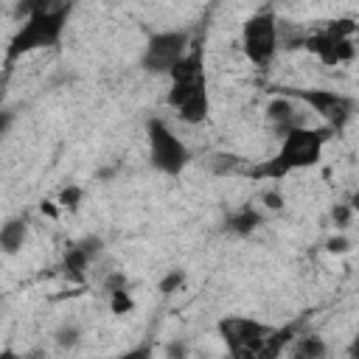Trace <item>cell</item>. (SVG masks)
<instances>
[{"label":"cell","instance_id":"obj_1","mask_svg":"<svg viewBox=\"0 0 359 359\" xmlns=\"http://www.w3.org/2000/svg\"><path fill=\"white\" fill-rule=\"evenodd\" d=\"M20 11H25V25L17 31V36L11 39L8 48V59L28 53L34 48H48L56 45L70 11L67 0H22Z\"/></svg>","mask_w":359,"mask_h":359},{"label":"cell","instance_id":"obj_2","mask_svg":"<svg viewBox=\"0 0 359 359\" xmlns=\"http://www.w3.org/2000/svg\"><path fill=\"white\" fill-rule=\"evenodd\" d=\"M168 104L188 123L205 121V115H208V84H205V67H202V48L188 50L174 65Z\"/></svg>","mask_w":359,"mask_h":359},{"label":"cell","instance_id":"obj_3","mask_svg":"<svg viewBox=\"0 0 359 359\" xmlns=\"http://www.w3.org/2000/svg\"><path fill=\"white\" fill-rule=\"evenodd\" d=\"M328 140V129H306V126H294L283 135V143L278 149L275 157H269L266 163L255 165L250 174L258 180H280L289 171L297 168H309L320 160V151Z\"/></svg>","mask_w":359,"mask_h":359},{"label":"cell","instance_id":"obj_4","mask_svg":"<svg viewBox=\"0 0 359 359\" xmlns=\"http://www.w3.org/2000/svg\"><path fill=\"white\" fill-rule=\"evenodd\" d=\"M219 334L233 356L247 359V356H264L272 328H266L255 320H247V317H227L219 323Z\"/></svg>","mask_w":359,"mask_h":359},{"label":"cell","instance_id":"obj_5","mask_svg":"<svg viewBox=\"0 0 359 359\" xmlns=\"http://www.w3.org/2000/svg\"><path fill=\"white\" fill-rule=\"evenodd\" d=\"M149 151H151L154 168H160L163 174H180L185 168V163H188L185 143L160 118L149 121Z\"/></svg>","mask_w":359,"mask_h":359},{"label":"cell","instance_id":"obj_6","mask_svg":"<svg viewBox=\"0 0 359 359\" xmlns=\"http://www.w3.org/2000/svg\"><path fill=\"white\" fill-rule=\"evenodd\" d=\"M353 31H356V25L351 20H334L325 31L309 36L306 48L311 53H317L320 62H325V65H342V62L353 59V45H351Z\"/></svg>","mask_w":359,"mask_h":359},{"label":"cell","instance_id":"obj_7","mask_svg":"<svg viewBox=\"0 0 359 359\" xmlns=\"http://www.w3.org/2000/svg\"><path fill=\"white\" fill-rule=\"evenodd\" d=\"M241 45L250 62L255 65H266L275 50H278V25L272 14H255L244 22L241 31Z\"/></svg>","mask_w":359,"mask_h":359},{"label":"cell","instance_id":"obj_8","mask_svg":"<svg viewBox=\"0 0 359 359\" xmlns=\"http://www.w3.org/2000/svg\"><path fill=\"white\" fill-rule=\"evenodd\" d=\"M188 53V34L185 31H163L154 34L143 50V67L149 73H171L174 65Z\"/></svg>","mask_w":359,"mask_h":359},{"label":"cell","instance_id":"obj_9","mask_svg":"<svg viewBox=\"0 0 359 359\" xmlns=\"http://www.w3.org/2000/svg\"><path fill=\"white\" fill-rule=\"evenodd\" d=\"M294 95L300 101H306L320 118H325L331 129H342L351 118V109H353L351 98H345L334 90H294Z\"/></svg>","mask_w":359,"mask_h":359},{"label":"cell","instance_id":"obj_10","mask_svg":"<svg viewBox=\"0 0 359 359\" xmlns=\"http://www.w3.org/2000/svg\"><path fill=\"white\" fill-rule=\"evenodd\" d=\"M98 238H84L81 244H73L70 250H67V255H65V275L67 278H73V280H84V269H87V264H90V258L98 252Z\"/></svg>","mask_w":359,"mask_h":359},{"label":"cell","instance_id":"obj_11","mask_svg":"<svg viewBox=\"0 0 359 359\" xmlns=\"http://www.w3.org/2000/svg\"><path fill=\"white\" fill-rule=\"evenodd\" d=\"M266 118L275 123V129H278L280 135H286L289 129H294V126H297V121H294V109H292V101H286V98H275V101L266 107Z\"/></svg>","mask_w":359,"mask_h":359},{"label":"cell","instance_id":"obj_12","mask_svg":"<svg viewBox=\"0 0 359 359\" xmlns=\"http://www.w3.org/2000/svg\"><path fill=\"white\" fill-rule=\"evenodd\" d=\"M258 224H261V216H258L252 208H241L238 213H233V216L227 219V227H230L233 233H238V236L252 233Z\"/></svg>","mask_w":359,"mask_h":359},{"label":"cell","instance_id":"obj_13","mask_svg":"<svg viewBox=\"0 0 359 359\" xmlns=\"http://www.w3.org/2000/svg\"><path fill=\"white\" fill-rule=\"evenodd\" d=\"M22 238H25V224L22 222H6L3 224V230H0V244H3V250L11 255V252H17L20 247H22Z\"/></svg>","mask_w":359,"mask_h":359},{"label":"cell","instance_id":"obj_14","mask_svg":"<svg viewBox=\"0 0 359 359\" xmlns=\"http://www.w3.org/2000/svg\"><path fill=\"white\" fill-rule=\"evenodd\" d=\"M294 353L303 356V359H314V356H323V353H325V345L320 342V337H303V339L297 342Z\"/></svg>","mask_w":359,"mask_h":359},{"label":"cell","instance_id":"obj_15","mask_svg":"<svg viewBox=\"0 0 359 359\" xmlns=\"http://www.w3.org/2000/svg\"><path fill=\"white\" fill-rule=\"evenodd\" d=\"M112 294V311L115 314H126L135 303H132V297L126 294V289H115V292H109Z\"/></svg>","mask_w":359,"mask_h":359},{"label":"cell","instance_id":"obj_16","mask_svg":"<svg viewBox=\"0 0 359 359\" xmlns=\"http://www.w3.org/2000/svg\"><path fill=\"white\" fill-rule=\"evenodd\" d=\"M79 199H81V188H79V185H67V188L59 194V205H65V208H70V210L79 208Z\"/></svg>","mask_w":359,"mask_h":359},{"label":"cell","instance_id":"obj_17","mask_svg":"<svg viewBox=\"0 0 359 359\" xmlns=\"http://www.w3.org/2000/svg\"><path fill=\"white\" fill-rule=\"evenodd\" d=\"M182 280H185V278H182V272H180V269H174V272H168V275L160 280V292H163V294H174V292L182 286Z\"/></svg>","mask_w":359,"mask_h":359},{"label":"cell","instance_id":"obj_18","mask_svg":"<svg viewBox=\"0 0 359 359\" xmlns=\"http://www.w3.org/2000/svg\"><path fill=\"white\" fill-rule=\"evenodd\" d=\"M348 216H351V205H339V208H334V222H337V224H345Z\"/></svg>","mask_w":359,"mask_h":359},{"label":"cell","instance_id":"obj_19","mask_svg":"<svg viewBox=\"0 0 359 359\" xmlns=\"http://www.w3.org/2000/svg\"><path fill=\"white\" fill-rule=\"evenodd\" d=\"M345 250H348V238L337 236V238L328 241V252H345Z\"/></svg>","mask_w":359,"mask_h":359},{"label":"cell","instance_id":"obj_20","mask_svg":"<svg viewBox=\"0 0 359 359\" xmlns=\"http://www.w3.org/2000/svg\"><path fill=\"white\" fill-rule=\"evenodd\" d=\"M264 202H266V208H275V210L283 205V202H280V196H278L275 191H272V194H264Z\"/></svg>","mask_w":359,"mask_h":359},{"label":"cell","instance_id":"obj_21","mask_svg":"<svg viewBox=\"0 0 359 359\" xmlns=\"http://www.w3.org/2000/svg\"><path fill=\"white\" fill-rule=\"evenodd\" d=\"M42 213L45 216H56V205L53 202H42Z\"/></svg>","mask_w":359,"mask_h":359},{"label":"cell","instance_id":"obj_22","mask_svg":"<svg viewBox=\"0 0 359 359\" xmlns=\"http://www.w3.org/2000/svg\"><path fill=\"white\" fill-rule=\"evenodd\" d=\"M348 353H351V356H356V359H359V334H356V337H353V342H351V348H348Z\"/></svg>","mask_w":359,"mask_h":359},{"label":"cell","instance_id":"obj_23","mask_svg":"<svg viewBox=\"0 0 359 359\" xmlns=\"http://www.w3.org/2000/svg\"><path fill=\"white\" fill-rule=\"evenodd\" d=\"M351 208H356V210H359V194H353V199H351Z\"/></svg>","mask_w":359,"mask_h":359}]
</instances>
